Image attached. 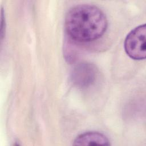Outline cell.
Listing matches in <instances>:
<instances>
[{"mask_svg":"<svg viewBox=\"0 0 146 146\" xmlns=\"http://www.w3.org/2000/svg\"><path fill=\"white\" fill-rule=\"evenodd\" d=\"M65 28L68 35L78 42H88L100 38L107 28V19L98 7L80 5L66 14Z\"/></svg>","mask_w":146,"mask_h":146,"instance_id":"obj_1","label":"cell"},{"mask_svg":"<svg viewBox=\"0 0 146 146\" xmlns=\"http://www.w3.org/2000/svg\"><path fill=\"white\" fill-rule=\"evenodd\" d=\"M146 27L140 25L131 30L124 41V49L127 54L135 60H142L146 56Z\"/></svg>","mask_w":146,"mask_h":146,"instance_id":"obj_2","label":"cell"},{"mask_svg":"<svg viewBox=\"0 0 146 146\" xmlns=\"http://www.w3.org/2000/svg\"><path fill=\"white\" fill-rule=\"evenodd\" d=\"M96 76L95 66L88 63H82L76 66L71 73V80L77 87L86 88L91 85Z\"/></svg>","mask_w":146,"mask_h":146,"instance_id":"obj_3","label":"cell"},{"mask_svg":"<svg viewBox=\"0 0 146 146\" xmlns=\"http://www.w3.org/2000/svg\"><path fill=\"white\" fill-rule=\"evenodd\" d=\"M74 145H109L110 141L103 133L98 132H87L82 133L75 139Z\"/></svg>","mask_w":146,"mask_h":146,"instance_id":"obj_4","label":"cell"}]
</instances>
